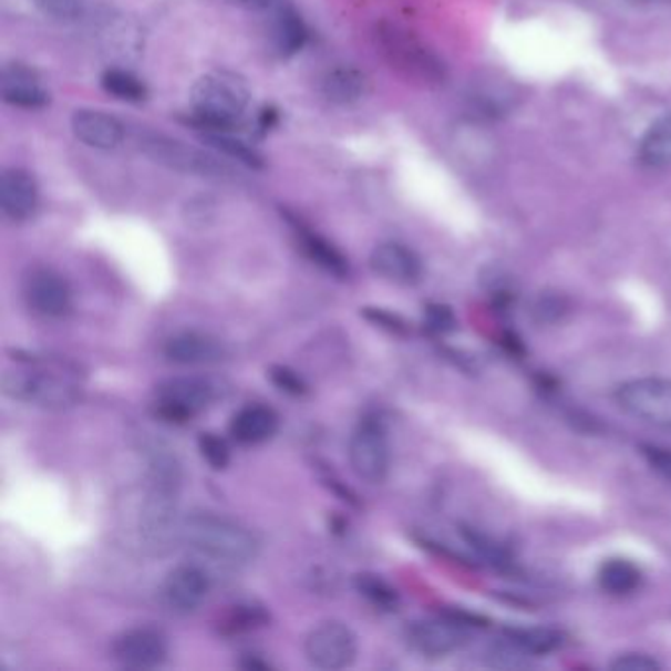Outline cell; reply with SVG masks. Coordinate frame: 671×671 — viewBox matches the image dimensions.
I'll list each match as a JSON object with an SVG mask.
<instances>
[{"instance_id": "ba28073f", "label": "cell", "mask_w": 671, "mask_h": 671, "mask_svg": "<svg viewBox=\"0 0 671 671\" xmlns=\"http://www.w3.org/2000/svg\"><path fill=\"white\" fill-rule=\"evenodd\" d=\"M617 402L640 422L671 430V380L637 379L620 384Z\"/></svg>"}, {"instance_id": "3957f363", "label": "cell", "mask_w": 671, "mask_h": 671, "mask_svg": "<svg viewBox=\"0 0 671 671\" xmlns=\"http://www.w3.org/2000/svg\"><path fill=\"white\" fill-rule=\"evenodd\" d=\"M250 103V89L237 71L215 70L202 75L192 89L187 123L204 134L233 133Z\"/></svg>"}, {"instance_id": "7402d4cb", "label": "cell", "mask_w": 671, "mask_h": 671, "mask_svg": "<svg viewBox=\"0 0 671 671\" xmlns=\"http://www.w3.org/2000/svg\"><path fill=\"white\" fill-rule=\"evenodd\" d=\"M516 101L514 87L506 80H500L496 75H488L475 83L468 95V105L473 113H477L483 118H496L510 111Z\"/></svg>"}, {"instance_id": "8d00e7d4", "label": "cell", "mask_w": 671, "mask_h": 671, "mask_svg": "<svg viewBox=\"0 0 671 671\" xmlns=\"http://www.w3.org/2000/svg\"><path fill=\"white\" fill-rule=\"evenodd\" d=\"M642 453H644L646 461L650 463V467L654 468L660 477L671 483V450L644 445Z\"/></svg>"}, {"instance_id": "1f68e13d", "label": "cell", "mask_w": 671, "mask_h": 671, "mask_svg": "<svg viewBox=\"0 0 671 671\" xmlns=\"http://www.w3.org/2000/svg\"><path fill=\"white\" fill-rule=\"evenodd\" d=\"M199 453L213 471H223V468L229 467V445L217 433H202L199 435Z\"/></svg>"}, {"instance_id": "ffe728a7", "label": "cell", "mask_w": 671, "mask_h": 671, "mask_svg": "<svg viewBox=\"0 0 671 671\" xmlns=\"http://www.w3.org/2000/svg\"><path fill=\"white\" fill-rule=\"evenodd\" d=\"M164 354L169 362L176 364H211L221 361L225 347L217 337L199 331H184L169 337L164 344Z\"/></svg>"}, {"instance_id": "ab89813d", "label": "cell", "mask_w": 671, "mask_h": 671, "mask_svg": "<svg viewBox=\"0 0 671 671\" xmlns=\"http://www.w3.org/2000/svg\"><path fill=\"white\" fill-rule=\"evenodd\" d=\"M242 4H247L250 9H265L272 0H240Z\"/></svg>"}, {"instance_id": "ac0fdd59", "label": "cell", "mask_w": 671, "mask_h": 671, "mask_svg": "<svg viewBox=\"0 0 671 671\" xmlns=\"http://www.w3.org/2000/svg\"><path fill=\"white\" fill-rule=\"evenodd\" d=\"M71 131L89 148L113 151L124 141L126 128L116 116L99 109H78L71 115Z\"/></svg>"}, {"instance_id": "f546056e", "label": "cell", "mask_w": 671, "mask_h": 671, "mask_svg": "<svg viewBox=\"0 0 671 671\" xmlns=\"http://www.w3.org/2000/svg\"><path fill=\"white\" fill-rule=\"evenodd\" d=\"M354 584H357V589L361 591V595H364L372 605H376V607L384 610L396 609V591L384 579H380L379 575H357Z\"/></svg>"}, {"instance_id": "7a4b0ae2", "label": "cell", "mask_w": 671, "mask_h": 671, "mask_svg": "<svg viewBox=\"0 0 671 671\" xmlns=\"http://www.w3.org/2000/svg\"><path fill=\"white\" fill-rule=\"evenodd\" d=\"M179 467L168 455L152 461L151 485L142 503L141 539L152 554H166L182 539Z\"/></svg>"}, {"instance_id": "4fadbf2b", "label": "cell", "mask_w": 671, "mask_h": 671, "mask_svg": "<svg viewBox=\"0 0 671 671\" xmlns=\"http://www.w3.org/2000/svg\"><path fill=\"white\" fill-rule=\"evenodd\" d=\"M113 655L124 668L152 670L166 662L168 638L156 628H134L116 638Z\"/></svg>"}, {"instance_id": "603a6c76", "label": "cell", "mask_w": 671, "mask_h": 671, "mask_svg": "<svg viewBox=\"0 0 671 671\" xmlns=\"http://www.w3.org/2000/svg\"><path fill=\"white\" fill-rule=\"evenodd\" d=\"M310 40V30L300 12L293 7H280L272 20V50L278 58L288 60L301 52Z\"/></svg>"}, {"instance_id": "8992f818", "label": "cell", "mask_w": 671, "mask_h": 671, "mask_svg": "<svg viewBox=\"0 0 671 671\" xmlns=\"http://www.w3.org/2000/svg\"><path fill=\"white\" fill-rule=\"evenodd\" d=\"M141 151L151 156L154 162L169 169H177L184 174H195L204 177H221L229 168L219 159L189 146L186 142L177 141L166 134L146 133L138 136Z\"/></svg>"}, {"instance_id": "484cf974", "label": "cell", "mask_w": 671, "mask_h": 671, "mask_svg": "<svg viewBox=\"0 0 671 671\" xmlns=\"http://www.w3.org/2000/svg\"><path fill=\"white\" fill-rule=\"evenodd\" d=\"M597 579H599L602 591L615 595V597H624V595L637 591L642 581V574L632 561L615 557L602 564Z\"/></svg>"}, {"instance_id": "d4e9b609", "label": "cell", "mask_w": 671, "mask_h": 671, "mask_svg": "<svg viewBox=\"0 0 671 671\" xmlns=\"http://www.w3.org/2000/svg\"><path fill=\"white\" fill-rule=\"evenodd\" d=\"M640 162L648 168H665L671 164V115L655 121L640 142Z\"/></svg>"}, {"instance_id": "44dd1931", "label": "cell", "mask_w": 671, "mask_h": 671, "mask_svg": "<svg viewBox=\"0 0 671 671\" xmlns=\"http://www.w3.org/2000/svg\"><path fill=\"white\" fill-rule=\"evenodd\" d=\"M280 417L272 407L250 404L239 410L230 420L229 432L240 445H258L275 437Z\"/></svg>"}, {"instance_id": "2e32d148", "label": "cell", "mask_w": 671, "mask_h": 671, "mask_svg": "<svg viewBox=\"0 0 671 671\" xmlns=\"http://www.w3.org/2000/svg\"><path fill=\"white\" fill-rule=\"evenodd\" d=\"M40 204V189L34 176L22 168H9L0 177V207L12 223H24Z\"/></svg>"}, {"instance_id": "e575fe53", "label": "cell", "mask_w": 671, "mask_h": 671, "mask_svg": "<svg viewBox=\"0 0 671 671\" xmlns=\"http://www.w3.org/2000/svg\"><path fill=\"white\" fill-rule=\"evenodd\" d=\"M270 379H272L278 389L288 392V394H293V396L306 394V390H308L306 382L292 369H286V367H275L270 371Z\"/></svg>"}, {"instance_id": "e0dca14e", "label": "cell", "mask_w": 671, "mask_h": 671, "mask_svg": "<svg viewBox=\"0 0 671 671\" xmlns=\"http://www.w3.org/2000/svg\"><path fill=\"white\" fill-rule=\"evenodd\" d=\"M371 268L374 275L382 276L389 282L412 286L420 282L424 275L422 260L412 248L402 242H380L371 252Z\"/></svg>"}, {"instance_id": "5bb4252c", "label": "cell", "mask_w": 671, "mask_h": 671, "mask_svg": "<svg viewBox=\"0 0 671 671\" xmlns=\"http://www.w3.org/2000/svg\"><path fill=\"white\" fill-rule=\"evenodd\" d=\"M211 591V579L204 567L184 564L169 571L162 595L169 609L179 615H189L204 605Z\"/></svg>"}, {"instance_id": "5b68a950", "label": "cell", "mask_w": 671, "mask_h": 671, "mask_svg": "<svg viewBox=\"0 0 671 671\" xmlns=\"http://www.w3.org/2000/svg\"><path fill=\"white\" fill-rule=\"evenodd\" d=\"M382 58L404 80L422 87H442L447 81V65L442 58L425 45L406 28L392 22H380L374 32Z\"/></svg>"}, {"instance_id": "d590c367", "label": "cell", "mask_w": 671, "mask_h": 671, "mask_svg": "<svg viewBox=\"0 0 671 671\" xmlns=\"http://www.w3.org/2000/svg\"><path fill=\"white\" fill-rule=\"evenodd\" d=\"M615 671H660L662 665L648 654H622L610 663Z\"/></svg>"}, {"instance_id": "d6986e66", "label": "cell", "mask_w": 671, "mask_h": 671, "mask_svg": "<svg viewBox=\"0 0 671 671\" xmlns=\"http://www.w3.org/2000/svg\"><path fill=\"white\" fill-rule=\"evenodd\" d=\"M283 217H286V221L290 223L303 255L310 258L313 265H318L321 270H326L337 278L349 275V260L333 242H329L323 235H319L318 230L310 229L293 213L286 211Z\"/></svg>"}, {"instance_id": "9a60e30c", "label": "cell", "mask_w": 671, "mask_h": 671, "mask_svg": "<svg viewBox=\"0 0 671 671\" xmlns=\"http://www.w3.org/2000/svg\"><path fill=\"white\" fill-rule=\"evenodd\" d=\"M2 101L18 109H44L50 103V91L44 87L38 71L27 63H7L0 73Z\"/></svg>"}, {"instance_id": "f35d334b", "label": "cell", "mask_w": 671, "mask_h": 671, "mask_svg": "<svg viewBox=\"0 0 671 671\" xmlns=\"http://www.w3.org/2000/svg\"><path fill=\"white\" fill-rule=\"evenodd\" d=\"M278 121H280V115H278V111H276L275 106H265V109L260 111V115H258V134L270 133L276 124H278Z\"/></svg>"}, {"instance_id": "30bf717a", "label": "cell", "mask_w": 671, "mask_h": 671, "mask_svg": "<svg viewBox=\"0 0 671 671\" xmlns=\"http://www.w3.org/2000/svg\"><path fill=\"white\" fill-rule=\"evenodd\" d=\"M357 654H359L357 634L339 620H329L319 624L306 638L308 662L318 670H344L353 665Z\"/></svg>"}, {"instance_id": "8fae6325", "label": "cell", "mask_w": 671, "mask_h": 671, "mask_svg": "<svg viewBox=\"0 0 671 671\" xmlns=\"http://www.w3.org/2000/svg\"><path fill=\"white\" fill-rule=\"evenodd\" d=\"M24 298L30 310L48 319H62L73 310L71 286L53 268H32L24 278Z\"/></svg>"}, {"instance_id": "d6a6232c", "label": "cell", "mask_w": 671, "mask_h": 671, "mask_svg": "<svg viewBox=\"0 0 671 671\" xmlns=\"http://www.w3.org/2000/svg\"><path fill=\"white\" fill-rule=\"evenodd\" d=\"M425 326L433 333H450L457 326L453 311L447 306L432 303L425 308Z\"/></svg>"}, {"instance_id": "f1b7e54d", "label": "cell", "mask_w": 671, "mask_h": 671, "mask_svg": "<svg viewBox=\"0 0 671 671\" xmlns=\"http://www.w3.org/2000/svg\"><path fill=\"white\" fill-rule=\"evenodd\" d=\"M101 87L105 89L111 97L126 103H142L148 99L146 83L128 70H106L101 75Z\"/></svg>"}, {"instance_id": "52a82bcc", "label": "cell", "mask_w": 671, "mask_h": 671, "mask_svg": "<svg viewBox=\"0 0 671 671\" xmlns=\"http://www.w3.org/2000/svg\"><path fill=\"white\" fill-rule=\"evenodd\" d=\"M217 398V389L211 380L199 376H179L162 382L156 389V412L159 417L174 424H184Z\"/></svg>"}, {"instance_id": "6da1fadb", "label": "cell", "mask_w": 671, "mask_h": 671, "mask_svg": "<svg viewBox=\"0 0 671 671\" xmlns=\"http://www.w3.org/2000/svg\"><path fill=\"white\" fill-rule=\"evenodd\" d=\"M22 369L4 372V396L44 410H68L81 400L80 374L62 361L18 359Z\"/></svg>"}, {"instance_id": "7c38bea8", "label": "cell", "mask_w": 671, "mask_h": 671, "mask_svg": "<svg viewBox=\"0 0 671 671\" xmlns=\"http://www.w3.org/2000/svg\"><path fill=\"white\" fill-rule=\"evenodd\" d=\"M407 646L425 658H445L467 642V630L457 619L420 620L406 630Z\"/></svg>"}, {"instance_id": "277c9868", "label": "cell", "mask_w": 671, "mask_h": 671, "mask_svg": "<svg viewBox=\"0 0 671 671\" xmlns=\"http://www.w3.org/2000/svg\"><path fill=\"white\" fill-rule=\"evenodd\" d=\"M182 541L199 556L227 567L252 564L260 551L257 534L237 520L213 513H192L182 520Z\"/></svg>"}, {"instance_id": "836d02e7", "label": "cell", "mask_w": 671, "mask_h": 671, "mask_svg": "<svg viewBox=\"0 0 671 671\" xmlns=\"http://www.w3.org/2000/svg\"><path fill=\"white\" fill-rule=\"evenodd\" d=\"M34 4L45 17L58 20H73L81 12V0H34Z\"/></svg>"}, {"instance_id": "4316f807", "label": "cell", "mask_w": 671, "mask_h": 671, "mask_svg": "<svg viewBox=\"0 0 671 671\" xmlns=\"http://www.w3.org/2000/svg\"><path fill=\"white\" fill-rule=\"evenodd\" d=\"M506 640L526 655H544L559 648L564 637L554 628H510L506 630Z\"/></svg>"}, {"instance_id": "cb8c5ba5", "label": "cell", "mask_w": 671, "mask_h": 671, "mask_svg": "<svg viewBox=\"0 0 671 671\" xmlns=\"http://www.w3.org/2000/svg\"><path fill=\"white\" fill-rule=\"evenodd\" d=\"M367 91L364 73L354 68H336L328 71L321 81V93L333 105H351L357 103Z\"/></svg>"}, {"instance_id": "74e56055", "label": "cell", "mask_w": 671, "mask_h": 671, "mask_svg": "<svg viewBox=\"0 0 671 671\" xmlns=\"http://www.w3.org/2000/svg\"><path fill=\"white\" fill-rule=\"evenodd\" d=\"M362 316L367 319H371L374 323H379L380 328H389L390 331H402V329H404V323H402L396 316L386 313V311L374 310V308H364Z\"/></svg>"}, {"instance_id": "83f0119b", "label": "cell", "mask_w": 671, "mask_h": 671, "mask_svg": "<svg viewBox=\"0 0 671 671\" xmlns=\"http://www.w3.org/2000/svg\"><path fill=\"white\" fill-rule=\"evenodd\" d=\"M207 146H211L217 152H221L225 156L239 162L242 166L250 169H262L266 166V159L260 152L250 146L245 141H240L233 133H213L202 136Z\"/></svg>"}, {"instance_id": "9c48e42d", "label": "cell", "mask_w": 671, "mask_h": 671, "mask_svg": "<svg viewBox=\"0 0 671 671\" xmlns=\"http://www.w3.org/2000/svg\"><path fill=\"white\" fill-rule=\"evenodd\" d=\"M349 461L354 475L369 485H380L389 477V440L380 422L367 417L357 425L349 440Z\"/></svg>"}, {"instance_id": "4dcf8cb0", "label": "cell", "mask_w": 671, "mask_h": 671, "mask_svg": "<svg viewBox=\"0 0 671 671\" xmlns=\"http://www.w3.org/2000/svg\"><path fill=\"white\" fill-rule=\"evenodd\" d=\"M569 310V303L561 293L541 292L536 300L531 301V318L538 321L539 326H551L561 321Z\"/></svg>"}]
</instances>
